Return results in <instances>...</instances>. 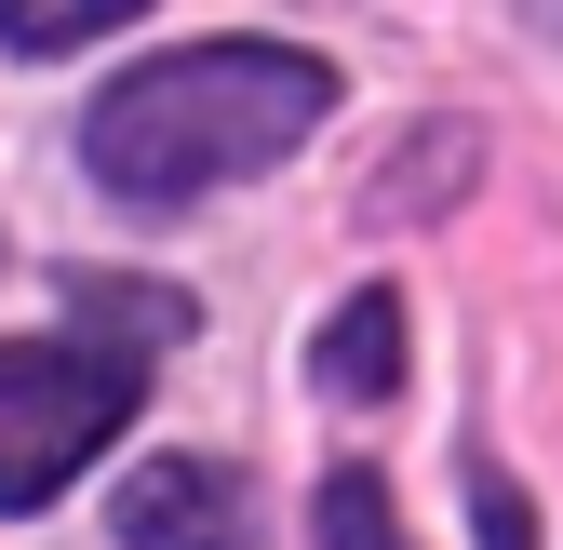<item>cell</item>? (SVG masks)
Listing matches in <instances>:
<instances>
[{"label": "cell", "instance_id": "obj_3", "mask_svg": "<svg viewBox=\"0 0 563 550\" xmlns=\"http://www.w3.org/2000/svg\"><path fill=\"white\" fill-rule=\"evenodd\" d=\"M108 524H121V550H268L255 510H242V484H229L216 457H148Z\"/></svg>", "mask_w": 563, "mask_h": 550}, {"label": "cell", "instance_id": "obj_8", "mask_svg": "<svg viewBox=\"0 0 563 550\" xmlns=\"http://www.w3.org/2000/svg\"><path fill=\"white\" fill-rule=\"evenodd\" d=\"M470 510H483V550H537V510H523V484H497V470H483V484H470Z\"/></svg>", "mask_w": 563, "mask_h": 550}, {"label": "cell", "instance_id": "obj_6", "mask_svg": "<svg viewBox=\"0 0 563 550\" xmlns=\"http://www.w3.org/2000/svg\"><path fill=\"white\" fill-rule=\"evenodd\" d=\"M121 14H148V0H0V41L14 54H67V41H108Z\"/></svg>", "mask_w": 563, "mask_h": 550}, {"label": "cell", "instance_id": "obj_4", "mask_svg": "<svg viewBox=\"0 0 563 550\" xmlns=\"http://www.w3.org/2000/svg\"><path fill=\"white\" fill-rule=\"evenodd\" d=\"M309 389H322V403H389V389H402V309H389V296H349V309L322 322V350H309Z\"/></svg>", "mask_w": 563, "mask_h": 550}, {"label": "cell", "instance_id": "obj_5", "mask_svg": "<svg viewBox=\"0 0 563 550\" xmlns=\"http://www.w3.org/2000/svg\"><path fill=\"white\" fill-rule=\"evenodd\" d=\"M67 322H81V336H108V350H134V363H162L175 336H188V296L134 283V268H95V283H67Z\"/></svg>", "mask_w": 563, "mask_h": 550}, {"label": "cell", "instance_id": "obj_7", "mask_svg": "<svg viewBox=\"0 0 563 550\" xmlns=\"http://www.w3.org/2000/svg\"><path fill=\"white\" fill-rule=\"evenodd\" d=\"M322 550H402V524H389V484H376V470H335V484H322Z\"/></svg>", "mask_w": 563, "mask_h": 550}, {"label": "cell", "instance_id": "obj_2", "mask_svg": "<svg viewBox=\"0 0 563 550\" xmlns=\"http://www.w3.org/2000/svg\"><path fill=\"white\" fill-rule=\"evenodd\" d=\"M134 350H108V336H0V510H41L81 457L121 443L134 417Z\"/></svg>", "mask_w": 563, "mask_h": 550}, {"label": "cell", "instance_id": "obj_1", "mask_svg": "<svg viewBox=\"0 0 563 550\" xmlns=\"http://www.w3.org/2000/svg\"><path fill=\"white\" fill-rule=\"evenodd\" d=\"M335 108V67L322 54H282V41H188L148 54L81 108V162L121 201H201L255 162H282L296 134H322Z\"/></svg>", "mask_w": 563, "mask_h": 550}]
</instances>
